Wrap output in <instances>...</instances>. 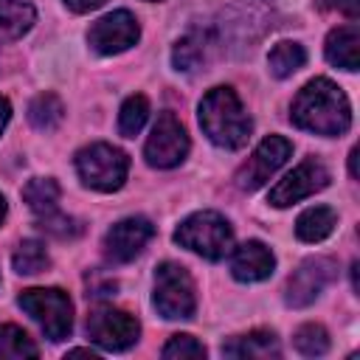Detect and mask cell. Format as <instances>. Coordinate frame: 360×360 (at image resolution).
<instances>
[{
  "label": "cell",
  "mask_w": 360,
  "mask_h": 360,
  "mask_svg": "<svg viewBox=\"0 0 360 360\" xmlns=\"http://www.w3.org/2000/svg\"><path fill=\"white\" fill-rule=\"evenodd\" d=\"M290 118L295 127L315 135H343L352 124V107L343 90L329 79L307 82L292 98Z\"/></svg>",
  "instance_id": "obj_1"
},
{
  "label": "cell",
  "mask_w": 360,
  "mask_h": 360,
  "mask_svg": "<svg viewBox=\"0 0 360 360\" xmlns=\"http://www.w3.org/2000/svg\"><path fill=\"white\" fill-rule=\"evenodd\" d=\"M200 127L211 143L222 149H239L248 143L253 121L231 87H214L200 101Z\"/></svg>",
  "instance_id": "obj_2"
},
{
  "label": "cell",
  "mask_w": 360,
  "mask_h": 360,
  "mask_svg": "<svg viewBox=\"0 0 360 360\" xmlns=\"http://www.w3.org/2000/svg\"><path fill=\"white\" fill-rule=\"evenodd\" d=\"M276 25H278L276 0H239L222 11L217 31L222 48H250Z\"/></svg>",
  "instance_id": "obj_3"
},
{
  "label": "cell",
  "mask_w": 360,
  "mask_h": 360,
  "mask_svg": "<svg viewBox=\"0 0 360 360\" xmlns=\"http://www.w3.org/2000/svg\"><path fill=\"white\" fill-rule=\"evenodd\" d=\"M174 242L200 253L208 262H219L231 253L233 248V231L228 219L217 211H197L180 222L174 231Z\"/></svg>",
  "instance_id": "obj_4"
},
{
  "label": "cell",
  "mask_w": 360,
  "mask_h": 360,
  "mask_svg": "<svg viewBox=\"0 0 360 360\" xmlns=\"http://www.w3.org/2000/svg\"><path fill=\"white\" fill-rule=\"evenodd\" d=\"M17 304L39 323L48 340H65L73 329V304L59 287H31L22 290Z\"/></svg>",
  "instance_id": "obj_5"
},
{
  "label": "cell",
  "mask_w": 360,
  "mask_h": 360,
  "mask_svg": "<svg viewBox=\"0 0 360 360\" xmlns=\"http://www.w3.org/2000/svg\"><path fill=\"white\" fill-rule=\"evenodd\" d=\"M76 172L84 186L96 191H115L127 180L129 158L112 143H90L76 155Z\"/></svg>",
  "instance_id": "obj_6"
},
{
  "label": "cell",
  "mask_w": 360,
  "mask_h": 360,
  "mask_svg": "<svg viewBox=\"0 0 360 360\" xmlns=\"http://www.w3.org/2000/svg\"><path fill=\"white\" fill-rule=\"evenodd\" d=\"M155 309L166 321H186L197 309L194 281L186 267L174 262H163L155 270Z\"/></svg>",
  "instance_id": "obj_7"
},
{
  "label": "cell",
  "mask_w": 360,
  "mask_h": 360,
  "mask_svg": "<svg viewBox=\"0 0 360 360\" xmlns=\"http://www.w3.org/2000/svg\"><path fill=\"white\" fill-rule=\"evenodd\" d=\"M138 335H141L138 318L110 304H96L87 315V338L107 352L129 349L138 340Z\"/></svg>",
  "instance_id": "obj_8"
},
{
  "label": "cell",
  "mask_w": 360,
  "mask_h": 360,
  "mask_svg": "<svg viewBox=\"0 0 360 360\" xmlns=\"http://www.w3.org/2000/svg\"><path fill=\"white\" fill-rule=\"evenodd\" d=\"M186 155H188V132H186V127L172 112H160L155 127H152V135H149V141L143 146L146 163L155 166V169H172Z\"/></svg>",
  "instance_id": "obj_9"
},
{
  "label": "cell",
  "mask_w": 360,
  "mask_h": 360,
  "mask_svg": "<svg viewBox=\"0 0 360 360\" xmlns=\"http://www.w3.org/2000/svg\"><path fill=\"white\" fill-rule=\"evenodd\" d=\"M290 155H292V143H290L287 138H281V135L264 138V141L253 149V155L242 163V169L236 172V186H239L242 191H256V188H262V186L287 163Z\"/></svg>",
  "instance_id": "obj_10"
},
{
  "label": "cell",
  "mask_w": 360,
  "mask_h": 360,
  "mask_svg": "<svg viewBox=\"0 0 360 360\" xmlns=\"http://www.w3.org/2000/svg\"><path fill=\"white\" fill-rule=\"evenodd\" d=\"M138 37H141V25L124 8L121 11H112V14H104L87 31L90 48L96 53H101V56H112V53H121V51L132 48L138 42Z\"/></svg>",
  "instance_id": "obj_11"
},
{
  "label": "cell",
  "mask_w": 360,
  "mask_h": 360,
  "mask_svg": "<svg viewBox=\"0 0 360 360\" xmlns=\"http://www.w3.org/2000/svg\"><path fill=\"white\" fill-rule=\"evenodd\" d=\"M329 186V172H326V166L321 163V160H315V158H309V160H304V163H298L290 174H284L273 188H270V202L276 205V208H287V205H292V202H298V200H304V197H309V194H315V191H321V188H326Z\"/></svg>",
  "instance_id": "obj_12"
},
{
  "label": "cell",
  "mask_w": 360,
  "mask_h": 360,
  "mask_svg": "<svg viewBox=\"0 0 360 360\" xmlns=\"http://www.w3.org/2000/svg\"><path fill=\"white\" fill-rule=\"evenodd\" d=\"M335 273H338V267H335L332 259L315 256V259L301 262V267H298V270L290 276V281H287V295H284L287 304L295 307V309L309 307V304L323 292V287L335 278Z\"/></svg>",
  "instance_id": "obj_13"
},
{
  "label": "cell",
  "mask_w": 360,
  "mask_h": 360,
  "mask_svg": "<svg viewBox=\"0 0 360 360\" xmlns=\"http://www.w3.org/2000/svg\"><path fill=\"white\" fill-rule=\"evenodd\" d=\"M152 236H155V225L146 217H127V219L115 222L107 231V236H104V253L115 264L132 262L146 248V242Z\"/></svg>",
  "instance_id": "obj_14"
},
{
  "label": "cell",
  "mask_w": 360,
  "mask_h": 360,
  "mask_svg": "<svg viewBox=\"0 0 360 360\" xmlns=\"http://www.w3.org/2000/svg\"><path fill=\"white\" fill-rule=\"evenodd\" d=\"M276 267V256L264 242H242L239 248H233L231 253V273L239 281H264Z\"/></svg>",
  "instance_id": "obj_15"
},
{
  "label": "cell",
  "mask_w": 360,
  "mask_h": 360,
  "mask_svg": "<svg viewBox=\"0 0 360 360\" xmlns=\"http://www.w3.org/2000/svg\"><path fill=\"white\" fill-rule=\"evenodd\" d=\"M323 48H326V59L335 68L357 70V65H360V28H357V22H346V25L329 31Z\"/></svg>",
  "instance_id": "obj_16"
},
{
  "label": "cell",
  "mask_w": 360,
  "mask_h": 360,
  "mask_svg": "<svg viewBox=\"0 0 360 360\" xmlns=\"http://www.w3.org/2000/svg\"><path fill=\"white\" fill-rule=\"evenodd\" d=\"M222 354L228 357H248V360H267V357H278L281 349H278V338L273 332H248V335H239L233 340H228L222 346Z\"/></svg>",
  "instance_id": "obj_17"
},
{
  "label": "cell",
  "mask_w": 360,
  "mask_h": 360,
  "mask_svg": "<svg viewBox=\"0 0 360 360\" xmlns=\"http://www.w3.org/2000/svg\"><path fill=\"white\" fill-rule=\"evenodd\" d=\"M211 45H214L211 34H205V31H188L186 37L177 39V45L172 51V65L177 70H183V73H191V70H197L208 59Z\"/></svg>",
  "instance_id": "obj_18"
},
{
  "label": "cell",
  "mask_w": 360,
  "mask_h": 360,
  "mask_svg": "<svg viewBox=\"0 0 360 360\" xmlns=\"http://www.w3.org/2000/svg\"><path fill=\"white\" fill-rule=\"evenodd\" d=\"M338 214L329 205H312L307 208L295 222V236L301 242H321L335 231Z\"/></svg>",
  "instance_id": "obj_19"
},
{
  "label": "cell",
  "mask_w": 360,
  "mask_h": 360,
  "mask_svg": "<svg viewBox=\"0 0 360 360\" xmlns=\"http://www.w3.org/2000/svg\"><path fill=\"white\" fill-rule=\"evenodd\" d=\"M34 25V8L25 0H0V39H17Z\"/></svg>",
  "instance_id": "obj_20"
},
{
  "label": "cell",
  "mask_w": 360,
  "mask_h": 360,
  "mask_svg": "<svg viewBox=\"0 0 360 360\" xmlns=\"http://www.w3.org/2000/svg\"><path fill=\"white\" fill-rule=\"evenodd\" d=\"M65 118V104L53 93H39L28 104V121L39 132H53Z\"/></svg>",
  "instance_id": "obj_21"
},
{
  "label": "cell",
  "mask_w": 360,
  "mask_h": 360,
  "mask_svg": "<svg viewBox=\"0 0 360 360\" xmlns=\"http://www.w3.org/2000/svg\"><path fill=\"white\" fill-rule=\"evenodd\" d=\"M59 183L53 177H34L25 183L22 188V200L25 205L37 214V217H45L51 211H56V202H59Z\"/></svg>",
  "instance_id": "obj_22"
},
{
  "label": "cell",
  "mask_w": 360,
  "mask_h": 360,
  "mask_svg": "<svg viewBox=\"0 0 360 360\" xmlns=\"http://www.w3.org/2000/svg\"><path fill=\"white\" fill-rule=\"evenodd\" d=\"M39 349L34 346V340L28 338L25 329L14 326V323H3L0 326V360H25V357H37Z\"/></svg>",
  "instance_id": "obj_23"
},
{
  "label": "cell",
  "mask_w": 360,
  "mask_h": 360,
  "mask_svg": "<svg viewBox=\"0 0 360 360\" xmlns=\"http://www.w3.org/2000/svg\"><path fill=\"white\" fill-rule=\"evenodd\" d=\"M307 62V51L298 45V42H278L273 45L270 56H267V65H270V73L276 79H287L292 76L298 68H304Z\"/></svg>",
  "instance_id": "obj_24"
},
{
  "label": "cell",
  "mask_w": 360,
  "mask_h": 360,
  "mask_svg": "<svg viewBox=\"0 0 360 360\" xmlns=\"http://www.w3.org/2000/svg\"><path fill=\"white\" fill-rule=\"evenodd\" d=\"M11 264H14V270L20 276H37V273H42L51 264V256H48V250H45L42 242L25 239V242L17 245V250L11 256Z\"/></svg>",
  "instance_id": "obj_25"
},
{
  "label": "cell",
  "mask_w": 360,
  "mask_h": 360,
  "mask_svg": "<svg viewBox=\"0 0 360 360\" xmlns=\"http://www.w3.org/2000/svg\"><path fill=\"white\" fill-rule=\"evenodd\" d=\"M146 115H149V101H146V96H141V93L129 96V98L121 104V112H118V132H121L124 138H135V135L143 129Z\"/></svg>",
  "instance_id": "obj_26"
},
{
  "label": "cell",
  "mask_w": 360,
  "mask_h": 360,
  "mask_svg": "<svg viewBox=\"0 0 360 360\" xmlns=\"http://www.w3.org/2000/svg\"><path fill=\"white\" fill-rule=\"evenodd\" d=\"M292 343L301 354L307 357H321L329 352V332L321 326V323H304L295 329L292 335Z\"/></svg>",
  "instance_id": "obj_27"
},
{
  "label": "cell",
  "mask_w": 360,
  "mask_h": 360,
  "mask_svg": "<svg viewBox=\"0 0 360 360\" xmlns=\"http://www.w3.org/2000/svg\"><path fill=\"white\" fill-rule=\"evenodd\" d=\"M37 225H39L48 236H56V239H76V236L82 233V222L73 219V217L59 214V208L51 211V214H45V217H37Z\"/></svg>",
  "instance_id": "obj_28"
},
{
  "label": "cell",
  "mask_w": 360,
  "mask_h": 360,
  "mask_svg": "<svg viewBox=\"0 0 360 360\" xmlns=\"http://www.w3.org/2000/svg\"><path fill=\"white\" fill-rule=\"evenodd\" d=\"M166 360H197L205 357V346L191 335H172V340L160 352Z\"/></svg>",
  "instance_id": "obj_29"
},
{
  "label": "cell",
  "mask_w": 360,
  "mask_h": 360,
  "mask_svg": "<svg viewBox=\"0 0 360 360\" xmlns=\"http://www.w3.org/2000/svg\"><path fill=\"white\" fill-rule=\"evenodd\" d=\"M68 3V8L70 11H76V14H84V11H93V8H98L104 0H65Z\"/></svg>",
  "instance_id": "obj_30"
},
{
  "label": "cell",
  "mask_w": 360,
  "mask_h": 360,
  "mask_svg": "<svg viewBox=\"0 0 360 360\" xmlns=\"http://www.w3.org/2000/svg\"><path fill=\"white\" fill-rule=\"evenodd\" d=\"M335 6H338L349 20H357V17H360V0H335Z\"/></svg>",
  "instance_id": "obj_31"
},
{
  "label": "cell",
  "mask_w": 360,
  "mask_h": 360,
  "mask_svg": "<svg viewBox=\"0 0 360 360\" xmlns=\"http://www.w3.org/2000/svg\"><path fill=\"white\" fill-rule=\"evenodd\" d=\"M8 118H11V104H8V98H3V96H0V132L6 129Z\"/></svg>",
  "instance_id": "obj_32"
},
{
  "label": "cell",
  "mask_w": 360,
  "mask_h": 360,
  "mask_svg": "<svg viewBox=\"0 0 360 360\" xmlns=\"http://www.w3.org/2000/svg\"><path fill=\"white\" fill-rule=\"evenodd\" d=\"M349 174H352V177H357V149H352V152H349Z\"/></svg>",
  "instance_id": "obj_33"
},
{
  "label": "cell",
  "mask_w": 360,
  "mask_h": 360,
  "mask_svg": "<svg viewBox=\"0 0 360 360\" xmlns=\"http://www.w3.org/2000/svg\"><path fill=\"white\" fill-rule=\"evenodd\" d=\"M68 354H70V357H96V352H93V349H70Z\"/></svg>",
  "instance_id": "obj_34"
},
{
  "label": "cell",
  "mask_w": 360,
  "mask_h": 360,
  "mask_svg": "<svg viewBox=\"0 0 360 360\" xmlns=\"http://www.w3.org/2000/svg\"><path fill=\"white\" fill-rule=\"evenodd\" d=\"M3 217H6V200H3V194H0V222H3Z\"/></svg>",
  "instance_id": "obj_35"
}]
</instances>
